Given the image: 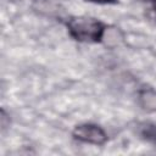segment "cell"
Returning <instances> with one entry per match:
<instances>
[{
  "instance_id": "6da1fadb",
  "label": "cell",
  "mask_w": 156,
  "mask_h": 156,
  "mask_svg": "<svg viewBox=\"0 0 156 156\" xmlns=\"http://www.w3.org/2000/svg\"><path fill=\"white\" fill-rule=\"evenodd\" d=\"M66 26L69 35L80 43H99L104 39L107 30L102 22L87 16L71 17Z\"/></svg>"
},
{
  "instance_id": "7a4b0ae2",
  "label": "cell",
  "mask_w": 156,
  "mask_h": 156,
  "mask_svg": "<svg viewBox=\"0 0 156 156\" xmlns=\"http://www.w3.org/2000/svg\"><path fill=\"white\" fill-rule=\"evenodd\" d=\"M72 134L74 139L93 145H102L107 140V135L105 130L100 126L93 123H84L77 126L73 129Z\"/></svg>"
},
{
  "instance_id": "3957f363",
  "label": "cell",
  "mask_w": 156,
  "mask_h": 156,
  "mask_svg": "<svg viewBox=\"0 0 156 156\" xmlns=\"http://www.w3.org/2000/svg\"><path fill=\"white\" fill-rule=\"evenodd\" d=\"M138 101L144 110L149 112L156 111V90L150 88L141 90L138 95Z\"/></svg>"
},
{
  "instance_id": "277c9868",
  "label": "cell",
  "mask_w": 156,
  "mask_h": 156,
  "mask_svg": "<svg viewBox=\"0 0 156 156\" xmlns=\"http://www.w3.org/2000/svg\"><path fill=\"white\" fill-rule=\"evenodd\" d=\"M140 134L144 139L152 141V143H156V126L155 124H152V123L143 124L141 129H140Z\"/></svg>"
},
{
  "instance_id": "5b68a950",
  "label": "cell",
  "mask_w": 156,
  "mask_h": 156,
  "mask_svg": "<svg viewBox=\"0 0 156 156\" xmlns=\"http://www.w3.org/2000/svg\"><path fill=\"white\" fill-rule=\"evenodd\" d=\"M88 1H93V2H99V4H111V2H116L117 0H88Z\"/></svg>"
},
{
  "instance_id": "8992f818",
  "label": "cell",
  "mask_w": 156,
  "mask_h": 156,
  "mask_svg": "<svg viewBox=\"0 0 156 156\" xmlns=\"http://www.w3.org/2000/svg\"><path fill=\"white\" fill-rule=\"evenodd\" d=\"M150 2H151L152 9H154V11H155V13H156V0H150Z\"/></svg>"
}]
</instances>
